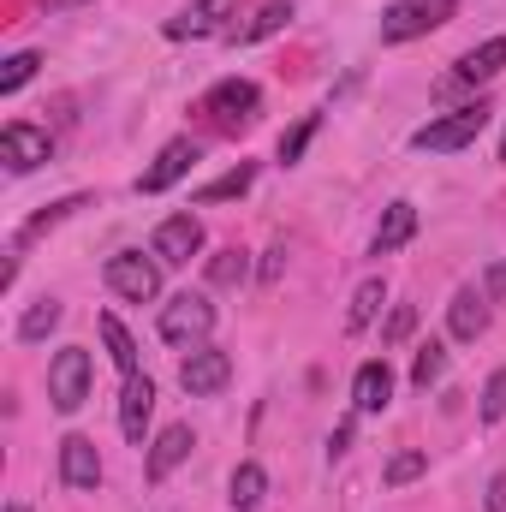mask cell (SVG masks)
I'll list each match as a JSON object with an SVG mask.
<instances>
[{
	"label": "cell",
	"instance_id": "6da1fadb",
	"mask_svg": "<svg viewBox=\"0 0 506 512\" xmlns=\"http://www.w3.org/2000/svg\"><path fill=\"white\" fill-rule=\"evenodd\" d=\"M483 126H489V102H465V108H453V114H441V120L411 131V149H423V155H459V149H471L483 137Z\"/></svg>",
	"mask_w": 506,
	"mask_h": 512
},
{
	"label": "cell",
	"instance_id": "7a4b0ae2",
	"mask_svg": "<svg viewBox=\"0 0 506 512\" xmlns=\"http://www.w3.org/2000/svg\"><path fill=\"white\" fill-rule=\"evenodd\" d=\"M209 328H215V304H209L203 292H179V298L161 304V340H167V346L197 352V346L209 340Z\"/></svg>",
	"mask_w": 506,
	"mask_h": 512
},
{
	"label": "cell",
	"instance_id": "3957f363",
	"mask_svg": "<svg viewBox=\"0 0 506 512\" xmlns=\"http://www.w3.org/2000/svg\"><path fill=\"white\" fill-rule=\"evenodd\" d=\"M102 280H108L114 298H126V304H149V298H161V256L114 251L108 256V268H102Z\"/></svg>",
	"mask_w": 506,
	"mask_h": 512
},
{
	"label": "cell",
	"instance_id": "277c9868",
	"mask_svg": "<svg viewBox=\"0 0 506 512\" xmlns=\"http://www.w3.org/2000/svg\"><path fill=\"white\" fill-rule=\"evenodd\" d=\"M459 12V0H393L381 12V42H417L429 30H441Z\"/></svg>",
	"mask_w": 506,
	"mask_h": 512
},
{
	"label": "cell",
	"instance_id": "5b68a950",
	"mask_svg": "<svg viewBox=\"0 0 506 512\" xmlns=\"http://www.w3.org/2000/svg\"><path fill=\"white\" fill-rule=\"evenodd\" d=\"M90 376H96L90 352H84V346H60V352L48 358V399H54V411L72 417V411L90 399Z\"/></svg>",
	"mask_w": 506,
	"mask_h": 512
},
{
	"label": "cell",
	"instance_id": "8992f818",
	"mask_svg": "<svg viewBox=\"0 0 506 512\" xmlns=\"http://www.w3.org/2000/svg\"><path fill=\"white\" fill-rule=\"evenodd\" d=\"M48 155H54V137L42 126H24V120L0 126V161H6V173H36Z\"/></svg>",
	"mask_w": 506,
	"mask_h": 512
},
{
	"label": "cell",
	"instance_id": "52a82bcc",
	"mask_svg": "<svg viewBox=\"0 0 506 512\" xmlns=\"http://www.w3.org/2000/svg\"><path fill=\"white\" fill-rule=\"evenodd\" d=\"M227 382H233V358H227L221 346H197V352H185V364H179V387H185L191 399H215Z\"/></svg>",
	"mask_w": 506,
	"mask_h": 512
},
{
	"label": "cell",
	"instance_id": "ba28073f",
	"mask_svg": "<svg viewBox=\"0 0 506 512\" xmlns=\"http://www.w3.org/2000/svg\"><path fill=\"white\" fill-rule=\"evenodd\" d=\"M197 161H203V149H197L191 137H173V143H167V149H161V155L143 167L137 191H143V197H161V191H173V185H179V179H185Z\"/></svg>",
	"mask_w": 506,
	"mask_h": 512
},
{
	"label": "cell",
	"instance_id": "9c48e42d",
	"mask_svg": "<svg viewBox=\"0 0 506 512\" xmlns=\"http://www.w3.org/2000/svg\"><path fill=\"white\" fill-rule=\"evenodd\" d=\"M149 256H161L167 268H185L191 256H203V221H197V215H167V221L155 227Z\"/></svg>",
	"mask_w": 506,
	"mask_h": 512
},
{
	"label": "cell",
	"instance_id": "30bf717a",
	"mask_svg": "<svg viewBox=\"0 0 506 512\" xmlns=\"http://www.w3.org/2000/svg\"><path fill=\"white\" fill-rule=\"evenodd\" d=\"M447 334H453L459 346H477V340L489 334V292H483V286H459V292H453V304H447Z\"/></svg>",
	"mask_w": 506,
	"mask_h": 512
},
{
	"label": "cell",
	"instance_id": "8fae6325",
	"mask_svg": "<svg viewBox=\"0 0 506 512\" xmlns=\"http://www.w3.org/2000/svg\"><path fill=\"white\" fill-rule=\"evenodd\" d=\"M191 447H197V435H191V423H167L155 441H149V459H143V477L149 483H167L185 459H191Z\"/></svg>",
	"mask_w": 506,
	"mask_h": 512
},
{
	"label": "cell",
	"instance_id": "7c38bea8",
	"mask_svg": "<svg viewBox=\"0 0 506 512\" xmlns=\"http://www.w3.org/2000/svg\"><path fill=\"white\" fill-rule=\"evenodd\" d=\"M233 12H239V0H191L179 18H167V36L173 42H185V36H221Z\"/></svg>",
	"mask_w": 506,
	"mask_h": 512
},
{
	"label": "cell",
	"instance_id": "4fadbf2b",
	"mask_svg": "<svg viewBox=\"0 0 506 512\" xmlns=\"http://www.w3.org/2000/svg\"><path fill=\"white\" fill-rule=\"evenodd\" d=\"M221 126H245L256 108H262V90H256L251 78H227V84H215L209 90V102H203Z\"/></svg>",
	"mask_w": 506,
	"mask_h": 512
},
{
	"label": "cell",
	"instance_id": "5bb4252c",
	"mask_svg": "<svg viewBox=\"0 0 506 512\" xmlns=\"http://www.w3.org/2000/svg\"><path fill=\"white\" fill-rule=\"evenodd\" d=\"M60 483L66 489H96L102 483V453L90 435H66L60 441Z\"/></svg>",
	"mask_w": 506,
	"mask_h": 512
},
{
	"label": "cell",
	"instance_id": "9a60e30c",
	"mask_svg": "<svg viewBox=\"0 0 506 512\" xmlns=\"http://www.w3.org/2000/svg\"><path fill=\"white\" fill-rule=\"evenodd\" d=\"M352 405H358V417H376V411L393 405V370H387V358L358 364V376H352Z\"/></svg>",
	"mask_w": 506,
	"mask_h": 512
},
{
	"label": "cell",
	"instance_id": "2e32d148",
	"mask_svg": "<svg viewBox=\"0 0 506 512\" xmlns=\"http://www.w3.org/2000/svg\"><path fill=\"white\" fill-rule=\"evenodd\" d=\"M149 411H155V382H149V376H126V393H120V435H126L131 447H143Z\"/></svg>",
	"mask_w": 506,
	"mask_h": 512
},
{
	"label": "cell",
	"instance_id": "e0dca14e",
	"mask_svg": "<svg viewBox=\"0 0 506 512\" xmlns=\"http://www.w3.org/2000/svg\"><path fill=\"white\" fill-rule=\"evenodd\" d=\"M501 72H506V36H489V42H477L471 54H459V66H453L447 84H489V78H501Z\"/></svg>",
	"mask_w": 506,
	"mask_h": 512
},
{
	"label": "cell",
	"instance_id": "ac0fdd59",
	"mask_svg": "<svg viewBox=\"0 0 506 512\" xmlns=\"http://www.w3.org/2000/svg\"><path fill=\"white\" fill-rule=\"evenodd\" d=\"M411 239H417V209L399 197V203H387V209H381V227H376V239H370V251L393 256L399 245H411Z\"/></svg>",
	"mask_w": 506,
	"mask_h": 512
},
{
	"label": "cell",
	"instance_id": "d6986e66",
	"mask_svg": "<svg viewBox=\"0 0 506 512\" xmlns=\"http://www.w3.org/2000/svg\"><path fill=\"white\" fill-rule=\"evenodd\" d=\"M381 304H387V280H381V274L358 280V292H352V310H346V334H364V328L381 316Z\"/></svg>",
	"mask_w": 506,
	"mask_h": 512
},
{
	"label": "cell",
	"instance_id": "ffe728a7",
	"mask_svg": "<svg viewBox=\"0 0 506 512\" xmlns=\"http://www.w3.org/2000/svg\"><path fill=\"white\" fill-rule=\"evenodd\" d=\"M286 24H292V0H268V6L256 12L251 24H245V30H233V42H239V48H256V42H268V36H280Z\"/></svg>",
	"mask_w": 506,
	"mask_h": 512
},
{
	"label": "cell",
	"instance_id": "44dd1931",
	"mask_svg": "<svg viewBox=\"0 0 506 512\" xmlns=\"http://www.w3.org/2000/svg\"><path fill=\"white\" fill-rule=\"evenodd\" d=\"M60 316H66V310H60V298H36V304H30V310L18 316V340H24V346L48 340V334L60 328Z\"/></svg>",
	"mask_w": 506,
	"mask_h": 512
},
{
	"label": "cell",
	"instance_id": "7402d4cb",
	"mask_svg": "<svg viewBox=\"0 0 506 512\" xmlns=\"http://www.w3.org/2000/svg\"><path fill=\"white\" fill-rule=\"evenodd\" d=\"M262 495H268V471H262L256 459H245V465L233 471V495H227V501H233V512H256Z\"/></svg>",
	"mask_w": 506,
	"mask_h": 512
},
{
	"label": "cell",
	"instance_id": "603a6c76",
	"mask_svg": "<svg viewBox=\"0 0 506 512\" xmlns=\"http://www.w3.org/2000/svg\"><path fill=\"white\" fill-rule=\"evenodd\" d=\"M102 340H108L114 370H120V376H137V340L126 334V322H120V316H102Z\"/></svg>",
	"mask_w": 506,
	"mask_h": 512
},
{
	"label": "cell",
	"instance_id": "cb8c5ba5",
	"mask_svg": "<svg viewBox=\"0 0 506 512\" xmlns=\"http://www.w3.org/2000/svg\"><path fill=\"white\" fill-rule=\"evenodd\" d=\"M251 185H256V167H251V161H239L233 173H221V179H209V185L197 191V203H227V197H245Z\"/></svg>",
	"mask_w": 506,
	"mask_h": 512
},
{
	"label": "cell",
	"instance_id": "d4e9b609",
	"mask_svg": "<svg viewBox=\"0 0 506 512\" xmlns=\"http://www.w3.org/2000/svg\"><path fill=\"white\" fill-rule=\"evenodd\" d=\"M423 471H429V453H423V447H399V453L387 459L381 483H387V489H405V483H417Z\"/></svg>",
	"mask_w": 506,
	"mask_h": 512
},
{
	"label": "cell",
	"instance_id": "484cf974",
	"mask_svg": "<svg viewBox=\"0 0 506 512\" xmlns=\"http://www.w3.org/2000/svg\"><path fill=\"white\" fill-rule=\"evenodd\" d=\"M36 66H42V54L36 48H24V54H12L6 66H0V96H18L30 78H36Z\"/></svg>",
	"mask_w": 506,
	"mask_h": 512
},
{
	"label": "cell",
	"instance_id": "4316f807",
	"mask_svg": "<svg viewBox=\"0 0 506 512\" xmlns=\"http://www.w3.org/2000/svg\"><path fill=\"white\" fill-rule=\"evenodd\" d=\"M245 274H251V262H245V251H239V245L209 256V286H239Z\"/></svg>",
	"mask_w": 506,
	"mask_h": 512
},
{
	"label": "cell",
	"instance_id": "83f0119b",
	"mask_svg": "<svg viewBox=\"0 0 506 512\" xmlns=\"http://www.w3.org/2000/svg\"><path fill=\"white\" fill-rule=\"evenodd\" d=\"M441 376H447V352H441L435 340H429V346H417V364H411V382H417L423 393H429V387L441 382Z\"/></svg>",
	"mask_w": 506,
	"mask_h": 512
},
{
	"label": "cell",
	"instance_id": "f1b7e54d",
	"mask_svg": "<svg viewBox=\"0 0 506 512\" xmlns=\"http://www.w3.org/2000/svg\"><path fill=\"white\" fill-rule=\"evenodd\" d=\"M316 131H322V114H304L298 126L280 137V161H286V167H298V155L310 149V137H316Z\"/></svg>",
	"mask_w": 506,
	"mask_h": 512
},
{
	"label": "cell",
	"instance_id": "f546056e",
	"mask_svg": "<svg viewBox=\"0 0 506 512\" xmlns=\"http://www.w3.org/2000/svg\"><path fill=\"white\" fill-rule=\"evenodd\" d=\"M78 209H90V197H66V203H48V215H36V221L24 227V239H36V233L60 227V221H66V215H78Z\"/></svg>",
	"mask_w": 506,
	"mask_h": 512
},
{
	"label": "cell",
	"instance_id": "4dcf8cb0",
	"mask_svg": "<svg viewBox=\"0 0 506 512\" xmlns=\"http://www.w3.org/2000/svg\"><path fill=\"white\" fill-rule=\"evenodd\" d=\"M411 328H417V304H393V316H387L381 340H387V346H405V340H411Z\"/></svg>",
	"mask_w": 506,
	"mask_h": 512
},
{
	"label": "cell",
	"instance_id": "1f68e13d",
	"mask_svg": "<svg viewBox=\"0 0 506 512\" xmlns=\"http://www.w3.org/2000/svg\"><path fill=\"white\" fill-rule=\"evenodd\" d=\"M501 417H506V370H495L489 387H483V423H501Z\"/></svg>",
	"mask_w": 506,
	"mask_h": 512
},
{
	"label": "cell",
	"instance_id": "d6a6232c",
	"mask_svg": "<svg viewBox=\"0 0 506 512\" xmlns=\"http://www.w3.org/2000/svg\"><path fill=\"white\" fill-rule=\"evenodd\" d=\"M256 274H262V286H274V280L286 274V245H268V251H262V268H256Z\"/></svg>",
	"mask_w": 506,
	"mask_h": 512
},
{
	"label": "cell",
	"instance_id": "836d02e7",
	"mask_svg": "<svg viewBox=\"0 0 506 512\" xmlns=\"http://www.w3.org/2000/svg\"><path fill=\"white\" fill-rule=\"evenodd\" d=\"M483 292H489V304H506V262H489V274H483Z\"/></svg>",
	"mask_w": 506,
	"mask_h": 512
},
{
	"label": "cell",
	"instance_id": "e575fe53",
	"mask_svg": "<svg viewBox=\"0 0 506 512\" xmlns=\"http://www.w3.org/2000/svg\"><path fill=\"white\" fill-rule=\"evenodd\" d=\"M483 507H489V512H506V471H495V477H489V495H483Z\"/></svg>",
	"mask_w": 506,
	"mask_h": 512
},
{
	"label": "cell",
	"instance_id": "d590c367",
	"mask_svg": "<svg viewBox=\"0 0 506 512\" xmlns=\"http://www.w3.org/2000/svg\"><path fill=\"white\" fill-rule=\"evenodd\" d=\"M346 447H352V417H346V423H340V429H334V435H328V453H334V459H340V453H346Z\"/></svg>",
	"mask_w": 506,
	"mask_h": 512
},
{
	"label": "cell",
	"instance_id": "8d00e7d4",
	"mask_svg": "<svg viewBox=\"0 0 506 512\" xmlns=\"http://www.w3.org/2000/svg\"><path fill=\"white\" fill-rule=\"evenodd\" d=\"M6 512H30V507H6Z\"/></svg>",
	"mask_w": 506,
	"mask_h": 512
},
{
	"label": "cell",
	"instance_id": "74e56055",
	"mask_svg": "<svg viewBox=\"0 0 506 512\" xmlns=\"http://www.w3.org/2000/svg\"><path fill=\"white\" fill-rule=\"evenodd\" d=\"M501 161H506V137H501Z\"/></svg>",
	"mask_w": 506,
	"mask_h": 512
}]
</instances>
